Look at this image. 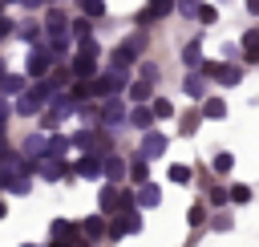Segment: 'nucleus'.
I'll use <instances>...</instances> for the list:
<instances>
[{"label":"nucleus","instance_id":"nucleus-1","mask_svg":"<svg viewBox=\"0 0 259 247\" xmlns=\"http://www.w3.org/2000/svg\"><path fill=\"white\" fill-rule=\"evenodd\" d=\"M45 101H53V85H45V81H36V85H32V93L16 101V109H20V113H36V109H40Z\"/></svg>","mask_w":259,"mask_h":247},{"label":"nucleus","instance_id":"nucleus-2","mask_svg":"<svg viewBox=\"0 0 259 247\" xmlns=\"http://www.w3.org/2000/svg\"><path fill=\"white\" fill-rule=\"evenodd\" d=\"M134 231H142V215H138V211H130V207H121V211H117V219H113V227H109V235H113V239H121V235H134Z\"/></svg>","mask_w":259,"mask_h":247},{"label":"nucleus","instance_id":"nucleus-3","mask_svg":"<svg viewBox=\"0 0 259 247\" xmlns=\"http://www.w3.org/2000/svg\"><path fill=\"white\" fill-rule=\"evenodd\" d=\"M53 243L57 247H85V239H81V231H77V223H53Z\"/></svg>","mask_w":259,"mask_h":247},{"label":"nucleus","instance_id":"nucleus-4","mask_svg":"<svg viewBox=\"0 0 259 247\" xmlns=\"http://www.w3.org/2000/svg\"><path fill=\"white\" fill-rule=\"evenodd\" d=\"M202 73H206V77H219L223 85H235V81L243 77L239 65H210V61H202Z\"/></svg>","mask_w":259,"mask_h":247},{"label":"nucleus","instance_id":"nucleus-5","mask_svg":"<svg viewBox=\"0 0 259 247\" xmlns=\"http://www.w3.org/2000/svg\"><path fill=\"white\" fill-rule=\"evenodd\" d=\"M121 85H125V77H121V69H113V73H105V77H97V81H93V93H101V97H113Z\"/></svg>","mask_w":259,"mask_h":247},{"label":"nucleus","instance_id":"nucleus-6","mask_svg":"<svg viewBox=\"0 0 259 247\" xmlns=\"http://www.w3.org/2000/svg\"><path fill=\"white\" fill-rule=\"evenodd\" d=\"M77 174H81V178H101V174H105V158H97V150L85 154V158L77 162Z\"/></svg>","mask_w":259,"mask_h":247},{"label":"nucleus","instance_id":"nucleus-7","mask_svg":"<svg viewBox=\"0 0 259 247\" xmlns=\"http://www.w3.org/2000/svg\"><path fill=\"white\" fill-rule=\"evenodd\" d=\"M49 61H53V53H45V49H32V53H28V65H24V73H28V77H45Z\"/></svg>","mask_w":259,"mask_h":247},{"label":"nucleus","instance_id":"nucleus-8","mask_svg":"<svg viewBox=\"0 0 259 247\" xmlns=\"http://www.w3.org/2000/svg\"><path fill=\"white\" fill-rule=\"evenodd\" d=\"M121 207H130V194L117 190V186H105L101 190V211H121Z\"/></svg>","mask_w":259,"mask_h":247},{"label":"nucleus","instance_id":"nucleus-9","mask_svg":"<svg viewBox=\"0 0 259 247\" xmlns=\"http://www.w3.org/2000/svg\"><path fill=\"white\" fill-rule=\"evenodd\" d=\"M166 146H170L166 134H146V138H142V154H146V158H162Z\"/></svg>","mask_w":259,"mask_h":247},{"label":"nucleus","instance_id":"nucleus-10","mask_svg":"<svg viewBox=\"0 0 259 247\" xmlns=\"http://www.w3.org/2000/svg\"><path fill=\"white\" fill-rule=\"evenodd\" d=\"M36 170L45 174V178H65L69 170H65V162L57 158V154H45V162H36Z\"/></svg>","mask_w":259,"mask_h":247},{"label":"nucleus","instance_id":"nucleus-11","mask_svg":"<svg viewBox=\"0 0 259 247\" xmlns=\"http://www.w3.org/2000/svg\"><path fill=\"white\" fill-rule=\"evenodd\" d=\"M69 28H73V36H77V40H89V36H93V16H77Z\"/></svg>","mask_w":259,"mask_h":247},{"label":"nucleus","instance_id":"nucleus-12","mask_svg":"<svg viewBox=\"0 0 259 247\" xmlns=\"http://www.w3.org/2000/svg\"><path fill=\"white\" fill-rule=\"evenodd\" d=\"M186 97H190V101H202V97H206V81L190 73V77H186Z\"/></svg>","mask_w":259,"mask_h":247},{"label":"nucleus","instance_id":"nucleus-13","mask_svg":"<svg viewBox=\"0 0 259 247\" xmlns=\"http://www.w3.org/2000/svg\"><path fill=\"white\" fill-rule=\"evenodd\" d=\"M154 117H158L154 109H134V113H130V126H134V130H150Z\"/></svg>","mask_w":259,"mask_h":247},{"label":"nucleus","instance_id":"nucleus-14","mask_svg":"<svg viewBox=\"0 0 259 247\" xmlns=\"http://www.w3.org/2000/svg\"><path fill=\"white\" fill-rule=\"evenodd\" d=\"M202 113H206V117H223V113H227V101H223V97H206V101H202Z\"/></svg>","mask_w":259,"mask_h":247},{"label":"nucleus","instance_id":"nucleus-15","mask_svg":"<svg viewBox=\"0 0 259 247\" xmlns=\"http://www.w3.org/2000/svg\"><path fill=\"white\" fill-rule=\"evenodd\" d=\"M182 61H186L190 69H194V65H202V49H198V40H190V45L182 49Z\"/></svg>","mask_w":259,"mask_h":247},{"label":"nucleus","instance_id":"nucleus-16","mask_svg":"<svg viewBox=\"0 0 259 247\" xmlns=\"http://www.w3.org/2000/svg\"><path fill=\"white\" fill-rule=\"evenodd\" d=\"M125 117V109H121V101H105V126H117Z\"/></svg>","mask_w":259,"mask_h":247},{"label":"nucleus","instance_id":"nucleus-17","mask_svg":"<svg viewBox=\"0 0 259 247\" xmlns=\"http://www.w3.org/2000/svg\"><path fill=\"white\" fill-rule=\"evenodd\" d=\"M105 174H109V178H121V174H125V162H121L117 154H105Z\"/></svg>","mask_w":259,"mask_h":247},{"label":"nucleus","instance_id":"nucleus-18","mask_svg":"<svg viewBox=\"0 0 259 247\" xmlns=\"http://www.w3.org/2000/svg\"><path fill=\"white\" fill-rule=\"evenodd\" d=\"M81 231H85V239H101V235H105L109 227H105V219H89V223H85Z\"/></svg>","mask_w":259,"mask_h":247},{"label":"nucleus","instance_id":"nucleus-19","mask_svg":"<svg viewBox=\"0 0 259 247\" xmlns=\"http://www.w3.org/2000/svg\"><path fill=\"white\" fill-rule=\"evenodd\" d=\"M202 117H206V113H198V109H190V113L182 117V134H194V130L202 126Z\"/></svg>","mask_w":259,"mask_h":247},{"label":"nucleus","instance_id":"nucleus-20","mask_svg":"<svg viewBox=\"0 0 259 247\" xmlns=\"http://www.w3.org/2000/svg\"><path fill=\"white\" fill-rule=\"evenodd\" d=\"M125 93H130V101H150V85H146V81H138V85H130Z\"/></svg>","mask_w":259,"mask_h":247},{"label":"nucleus","instance_id":"nucleus-21","mask_svg":"<svg viewBox=\"0 0 259 247\" xmlns=\"http://www.w3.org/2000/svg\"><path fill=\"white\" fill-rule=\"evenodd\" d=\"M243 49H247V61H255V49H259V28H251L243 36Z\"/></svg>","mask_w":259,"mask_h":247},{"label":"nucleus","instance_id":"nucleus-22","mask_svg":"<svg viewBox=\"0 0 259 247\" xmlns=\"http://www.w3.org/2000/svg\"><path fill=\"white\" fill-rule=\"evenodd\" d=\"M146 170H150V166H146V154H142V158L130 166V178H134V182H146Z\"/></svg>","mask_w":259,"mask_h":247},{"label":"nucleus","instance_id":"nucleus-23","mask_svg":"<svg viewBox=\"0 0 259 247\" xmlns=\"http://www.w3.org/2000/svg\"><path fill=\"white\" fill-rule=\"evenodd\" d=\"M138 202H142V207H154V202H158V186H150V182H146V186H142V194H138Z\"/></svg>","mask_w":259,"mask_h":247},{"label":"nucleus","instance_id":"nucleus-24","mask_svg":"<svg viewBox=\"0 0 259 247\" xmlns=\"http://www.w3.org/2000/svg\"><path fill=\"white\" fill-rule=\"evenodd\" d=\"M85 16H105V0H81Z\"/></svg>","mask_w":259,"mask_h":247},{"label":"nucleus","instance_id":"nucleus-25","mask_svg":"<svg viewBox=\"0 0 259 247\" xmlns=\"http://www.w3.org/2000/svg\"><path fill=\"white\" fill-rule=\"evenodd\" d=\"M194 16H198L202 24H214V20H219V12H214L210 4H198V12H194Z\"/></svg>","mask_w":259,"mask_h":247},{"label":"nucleus","instance_id":"nucleus-26","mask_svg":"<svg viewBox=\"0 0 259 247\" xmlns=\"http://www.w3.org/2000/svg\"><path fill=\"white\" fill-rule=\"evenodd\" d=\"M61 24H65V12H61V8H53V12H49V32H65Z\"/></svg>","mask_w":259,"mask_h":247},{"label":"nucleus","instance_id":"nucleus-27","mask_svg":"<svg viewBox=\"0 0 259 247\" xmlns=\"http://www.w3.org/2000/svg\"><path fill=\"white\" fill-rule=\"evenodd\" d=\"M150 109H154V113H158V117H170V113H174V105H170V101H166V97H158V101H154V105H150Z\"/></svg>","mask_w":259,"mask_h":247},{"label":"nucleus","instance_id":"nucleus-28","mask_svg":"<svg viewBox=\"0 0 259 247\" xmlns=\"http://www.w3.org/2000/svg\"><path fill=\"white\" fill-rule=\"evenodd\" d=\"M170 182H190V166H170Z\"/></svg>","mask_w":259,"mask_h":247},{"label":"nucleus","instance_id":"nucleus-29","mask_svg":"<svg viewBox=\"0 0 259 247\" xmlns=\"http://www.w3.org/2000/svg\"><path fill=\"white\" fill-rule=\"evenodd\" d=\"M247 198H251V186H243V182L231 186V202H247Z\"/></svg>","mask_w":259,"mask_h":247},{"label":"nucleus","instance_id":"nucleus-30","mask_svg":"<svg viewBox=\"0 0 259 247\" xmlns=\"http://www.w3.org/2000/svg\"><path fill=\"white\" fill-rule=\"evenodd\" d=\"M65 150H69V142H65V138H57V134H53V138H49V154H65Z\"/></svg>","mask_w":259,"mask_h":247},{"label":"nucleus","instance_id":"nucleus-31","mask_svg":"<svg viewBox=\"0 0 259 247\" xmlns=\"http://www.w3.org/2000/svg\"><path fill=\"white\" fill-rule=\"evenodd\" d=\"M231 166H235V158H231V154H219V158H214V170H219V174H227Z\"/></svg>","mask_w":259,"mask_h":247},{"label":"nucleus","instance_id":"nucleus-32","mask_svg":"<svg viewBox=\"0 0 259 247\" xmlns=\"http://www.w3.org/2000/svg\"><path fill=\"white\" fill-rule=\"evenodd\" d=\"M20 36H24L28 45H36V40H40V28H36V24H28V28H20Z\"/></svg>","mask_w":259,"mask_h":247},{"label":"nucleus","instance_id":"nucleus-33","mask_svg":"<svg viewBox=\"0 0 259 247\" xmlns=\"http://www.w3.org/2000/svg\"><path fill=\"white\" fill-rule=\"evenodd\" d=\"M186 219H190V227H198V223L206 219V211H202V207H190V211H186Z\"/></svg>","mask_w":259,"mask_h":247},{"label":"nucleus","instance_id":"nucleus-34","mask_svg":"<svg viewBox=\"0 0 259 247\" xmlns=\"http://www.w3.org/2000/svg\"><path fill=\"white\" fill-rule=\"evenodd\" d=\"M210 227H214V231H231V215H214Z\"/></svg>","mask_w":259,"mask_h":247},{"label":"nucleus","instance_id":"nucleus-35","mask_svg":"<svg viewBox=\"0 0 259 247\" xmlns=\"http://www.w3.org/2000/svg\"><path fill=\"white\" fill-rule=\"evenodd\" d=\"M178 12H186V16H194V12H198V0H178Z\"/></svg>","mask_w":259,"mask_h":247},{"label":"nucleus","instance_id":"nucleus-36","mask_svg":"<svg viewBox=\"0 0 259 247\" xmlns=\"http://www.w3.org/2000/svg\"><path fill=\"white\" fill-rule=\"evenodd\" d=\"M20 85H24V81H20V77H4V89H8V93H16V89H20Z\"/></svg>","mask_w":259,"mask_h":247},{"label":"nucleus","instance_id":"nucleus-37","mask_svg":"<svg viewBox=\"0 0 259 247\" xmlns=\"http://www.w3.org/2000/svg\"><path fill=\"white\" fill-rule=\"evenodd\" d=\"M150 4H154V8H162V16H166V12L174 8V0H150Z\"/></svg>","mask_w":259,"mask_h":247},{"label":"nucleus","instance_id":"nucleus-38","mask_svg":"<svg viewBox=\"0 0 259 247\" xmlns=\"http://www.w3.org/2000/svg\"><path fill=\"white\" fill-rule=\"evenodd\" d=\"M8 32H12V20H4V16H0V36H8Z\"/></svg>","mask_w":259,"mask_h":247},{"label":"nucleus","instance_id":"nucleus-39","mask_svg":"<svg viewBox=\"0 0 259 247\" xmlns=\"http://www.w3.org/2000/svg\"><path fill=\"white\" fill-rule=\"evenodd\" d=\"M4 121H8V105L0 101V134H4Z\"/></svg>","mask_w":259,"mask_h":247},{"label":"nucleus","instance_id":"nucleus-40","mask_svg":"<svg viewBox=\"0 0 259 247\" xmlns=\"http://www.w3.org/2000/svg\"><path fill=\"white\" fill-rule=\"evenodd\" d=\"M247 12H255V16H259V0H247Z\"/></svg>","mask_w":259,"mask_h":247},{"label":"nucleus","instance_id":"nucleus-41","mask_svg":"<svg viewBox=\"0 0 259 247\" xmlns=\"http://www.w3.org/2000/svg\"><path fill=\"white\" fill-rule=\"evenodd\" d=\"M20 4H28V8H36V4H45V0H20Z\"/></svg>","mask_w":259,"mask_h":247},{"label":"nucleus","instance_id":"nucleus-42","mask_svg":"<svg viewBox=\"0 0 259 247\" xmlns=\"http://www.w3.org/2000/svg\"><path fill=\"white\" fill-rule=\"evenodd\" d=\"M4 215H8V207H4V198H0V219H4Z\"/></svg>","mask_w":259,"mask_h":247},{"label":"nucleus","instance_id":"nucleus-43","mask_svg":"<svg viewBox=\"0 0 259 247\" xmlns=\"http://www.w3.org/2000/svg\"><path fill=\"white\" fill-rule=\"evenodd\" d=\"M0 77H4V61H0Z\"/></svg>","mask_w":259,"mask_h":247},{"label":"nucleus","instance_id":"nucleus-44","mask_svg":"<svg viewBox=\"0 0 259 247\" xmlns=\"http://www.w3.org/2000/svg\"><path fill=\"white\" fill-rule=\"evenodd\" d=\"M24 247H32V243H24Z\"/></svg>","mask_w":259,"mask_h":247}]
</instances>
